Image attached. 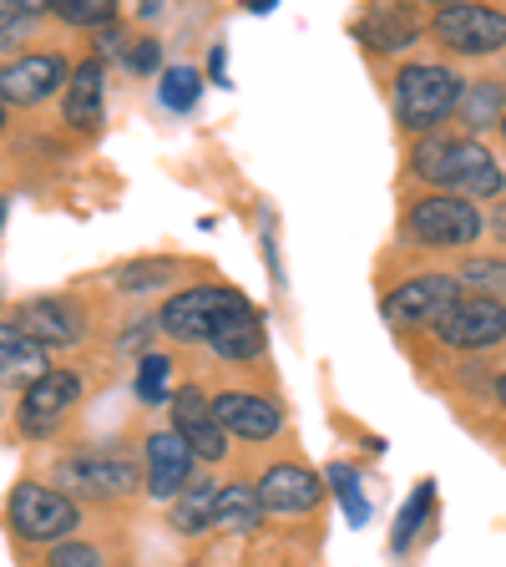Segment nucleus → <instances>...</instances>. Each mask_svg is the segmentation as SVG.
I'll return each instance as SVG.
<instances>
[{"label":"nucleus","mask_w":506,"mask_h":567,"mask_svg":"<svg viewBox=\"0 0 506 567\" xmlns=\"http://www.w3.org/2000/svg\"><path fill=\"white\" fill-rule=\"evenodd\" d=\"M411 173L421 177V183H436V188H446L451 198H496L502 193V167H496V157L486 153L476 137H421L411 147Z\"/></svg>","instance_id":"obj_1"},{"label":"nucleus","mask_w":506,"mask_h":567,"mask_svg":"<svg viewBox=\"0 0 506 567\" xmlns=\"http://www.w3.org/2000/svg\"><path fill=\"white\" fill-rule=\"evenodd\" d=\"M456 96H461V76L446 61H411L395 76V117H401L405 132L431 137V127H441L456 112Z\"/></svg>","instance_id":"obj_2"},{"label":"nucleus","mask_w":506,"mask_h":567,"mask_svg":"<svg viewBox=\"0 0 506 567\" xmlns=\"http://www.w3.org/2000/svg\"><path fill=\"white\" fill-rule=\"evenodd\" d=\"M405 234L425 248H472L482 238V208L451 193H421L405 203Z\"/></svg>","instance_id":"obj_3"},{"label":"nucleus","mask_w":506,"mask_h":567,"mask_svg":"<svg viewBox=\"0 0 506 567\" xmlns=\"http://www.w3.org/2000/svg\"><path fill=\"white\" fill-rule=\"evenodd\" d=\"M56 486L61 496H96V502H117L142 486V466L112 451H82L71 461H56Z\"/></svg>","instance_id":"obj_4"},{"label":"nucleus","mask_w":506,"mask_h":567,"mask_svg":"<svg viewBox=\"0 0 506 567\" xmlns=\"http://www.w3.org/2000/svg\"><path fill=\"white\" fill-rule=\"evenodd\" d=\"M431 35L456 56H492L506 51V16L492 6H441L431 16Z\"/></svg>","instance_id":"obj_5"},{"label":"nucleus","mask_w":506,"mask_h":567,"mask_svg":"<svg viewBox=\"0 0 506 567\" xmlns=\"http://www.w3.org/2000/svg\"><path fill=\"white\" fill-rule=\"evenodd\" d=\"M244 305V295H238L234 284H193V289H183V295H173L163 305V315H157V330L173 334V340L183 344H198L208 340L213 319L224 315V309Z\"/></svg>","instance_id":"obj_6"},{"label":"nucleus","mask_w":506,"mask_h":567,"mask_svg":"<svg viewBox=\"0 0 506 567\" xmlns=\"http://www.w3.org/2000/svg\"><path fill=\"white\" fill-rule=\"evenodd\" d=\"M11 527L25 543H66V532H76V502L41 482H21L11 492Z\"/></svg>","instance_id":"obj_7"},{"label":"nucleus","mask_w":506,"mask_h":567,"mask_svg":"<svg viewBox=\"0 0 506 567\" xmlns=\"http://www.w3.org/2000/svg\"><path fill=\"white\" fill-rule=\"evenodd\" d=\"M456 299H461V284L451 279V274H415V279L395 284L380 309H385L390 324H415V330L431 324V330H436Z\"/></svg>","instance_id":"obj_8"},{"label":"nucleus","mask_w":506,"mask_h":567,"mask_svg":"<svg viewBox=\"0 0 506 567\" xmlns=\"http://www.w3.org/2000/svg\"><path fill=\"white\" fill-rule=\"evenodd\" d=\"M436 334L451 344V350H492V344L506 340V305L502 299H456L451 315L436 324Z\"/></svg>","instance_id":"obj_9"},{"label":"nucleus","mask_w":506,"mask_h":567,"mask_svg":"<svg viewBox=\"0 0 506 567\" xmlns=\"http://www.w3.org/2000/svg\"><path fill=\"white\" fill-rule=\"evenodd\" d=\"M16 334L35 340L41 350H47V344H76V340H86V309L71 295L25 299V305L16 309Z\"/></svg>","instance_id":"obj_10"},{"label":"nucleus","mask_w":506,"mask_h":567,"mask_svg":"<svg viewBox=\"0 0 506 567\" xmlns=\"http://www.w3.org/2000/svg\"><path fill=\"white\" fill-rule=\"evenodd\" d=\"M76 401H82V375L76 370H47L21 395V431L25 436H51Z\"/></svg>","instance_id":"obj_11"},{"label":"nucleus","mask_w":506,"mask_h":567,"mask_svg":"<svg viewBox=\"0 0 506 567\" xmlns=\"http://www.w3.org/2000/svg\"><path fill=\"white\" fill-rule=\"evenodd\" d=\"M173 436L193 451L198 461H224L228 456V436L224 425L213 421V405L198 385H183L173 395Z\"/></svg>","instance_id":"obj_12"},{"label":"nucleus","mask_w":506,"mask_h":567,"mask_svg":"<svg viewBox=\"0 0 506 567\" xmlns=\"http://www.w3.org/2000/svg\"><path fill=\"white\" fill-rule=\"evenodd\" d=\"M208 405H213V421L224 425V436L234 431V436H244V441H273L283 431L279 401L254 395V390H224V395Z\"/></svg>","instance_id":"obj_13"},{"label":"nucleus","mask_w":506,"mask_h":567,"mask_svg":"<svg viewBox=\"0 0 506 567\" xmlns=\"http://www.w3.org/2000/svg\"><path fill=\"white\" fill-rule=\"evenodd\" d=\"M66 76H71V66L61 56H51V51H41V56H16L0 66V102L35 106V102H47Z\"/></svg>","instance_id":"obj_14"},{"label":"nucleus","mask_w":506,"mask_h":567,"mask_svg":"<svg viewBox=\"0 0 506 567\" xmlns=\"http://www.w3.org/2000/svg\"><path fill=\"white\" fill-rule=\"evenodd\" d=\"M259 502L264 512H314L319 496H324V486H319V476L309 472V466H299V461H283V466H269V472L259 476Z\"/></svg>","instance_id":"obj_15"},{"label":"nucleus","mask_w":506,"mask_h":567,"mask_svg":"<svg viewBox=\"0 0 506 567\" xmlns=\"http://www.w3.org/2000/svg\"><path fill=\"white\" fill-rule=\"evenodd\" d=\"M193 466H198V456H193L173 431H153V436H147V492L153 496L173 502V496L193 482Z\"/></svg>","instance_id":"obj_16"},{"label":"nucleus","mask_w":506,"mask_h":567,"mask_svg":"<svg viewBox=\"0 0 506 567\" xmlns=\"http://www.w3.org/2000/svg\"><path fill=\"white\" fill-rule=\"evenodd\" d=\"M61 112H66V127H76V132L102 127V117H106V66L96 56L82 61V66H71Z\"/></svg>","instance_id":"obj_17"},{"label":"nucleus","mask_w":506,"mask_h":567,"mask_svg":"<svg viewBox=\"0 0 506 567\" xmlns=\"http://www.w3.org/2000/svg\"><path fill=\"white\" fill-rule=\"evenodd\" d=\"M208 344H213V354H224V360H259L264 344H269V330H264V319L254 315V305L244 299V305L224 309V315L213 319Z\"/></svg>","instance_id":"obj_18"},{"label":"nucleus","mask_w":506,"mask_h":567,"mask_svg":"<svg viewBox=\"0 0 506 567\" xmlns=\"http://www.w3.org/2000/svg\"><path fill=\"white\" fill-rule=\"evenodd\" d=\"M456 112L461 122L472 132H486V127H502L506 117V82H496V76H486V82H466L456 96Z\"/></svg>","instance_id":"obj_19"},{"label":"nucleus","mask_w":506,"mask_h":567,"mask_svg":"<svg viewBox=\"0 0 506 567\" xmlns=\"http://www.w3.org/2000/svg\"><path fill=\"white\" fill-rule=\"evenodd\" d=\"M354 35H360L370 51H405L415 35H421V25H415L405 11H395V6H390V11L360 16V21H354Z\"/></svg>","instance_id":"obj_20"},{"label":"nucleus","mask_w":506,"mask_h":567,"mask_svg":"<svg viewBox=\"0 0 506 567\" xmlns=\"http://www.w3.org/2000/svg\"><path fill=\"white\" fill-rule=\"evenodd\" d=\"M213 507H218V482H188L173 496V527L183 537H203L213 527Z\"/></svg>","instance_id":"obj_21"},{"label":"nucleus","mask_w":506,"mask_h":567,"mask_svg":"<svg viewBox=\"0 0 506 567\" xmlns=\"http://www.w3.org/2000/svg\"><path fill=\"white\" fill-rule=\"evenodd\" d=\"M264 522V502L254 486L234 482V486H218V507H213V527L224 532H254Z\"/></svg>","instance_id":"obj_22"},{"label":"nucleus","mask_w":506,"mask_h":567,"mask_svg":"<svg viewBox=\"0 0 506 567\" xmlns=\"http://www.w3.org/2000/svg\"><path fill=\"white\" fill-rule=\"evenodd\" d=\"M47 350L35 340H25V334H11V340H0V380H25V385H35V380L47 375Z\"/></svg>","instance_id":"obj_23"},{"label":"nucleus","mask_w":506,"mask_h":567,"mask_svg":"<svg viewBox=\"0 0 506 567\" xmlns=\"http://www.w3.org/2000/svg\"><path fill=\"white\" fill-rule=\"evenodd\" d=\"M177 264L173 259H137V264H122L117 269V289L122 295H153V289H167L177 279Z\"/></svg>","instance_id":"obj_24"},{"label":"nucleus","mask_w":506,"mask_h":567,"mask_svg":"<svg viewBox=\"0 0 506 567\" xmlns=\"http://www.w3.org/2000/svg\"><path fill=\"white\" fill-rule=\"evenodd\" d=\"M47 11L66 25H82V31H106V25L117 21V6H112V0H51Z\"/></svg>","instance_id":"obj_25"},{"label":"nucleus","mask_w":506,"mask_h":567,"mask_svg":"<svg viewBox=\"0 0 506 567\" xmlns=\"http://www.w3.org/2000/svg\"><path fill=\"white\" fill-rule=\"evenodd\" d=\"M431 507H436V482H421V486H415V496L405 502L401 522H395V537H390V547H395V553H405V547L421 537V527H425V517H431Z\"/></svg>","instance_id":"obj_26"},{"label":"nucleus","mask_w":506,"mask_h":567,"mask_svg":"<svg viewBox=\"0 0 506 567\" xmlns=\"http://www.w3.org/2000/svg\"><path fill=\"white\" fill-rule=\"evenodd\" d=\"M157 96H163L167 112H188V106H198V96H203V71H198V66H167V71H163V86H157Z\"/></svg>","instance_id":"obj_27"},{"label":"nucleus","mask_w":506,"mask_h":567,"mask_svg":"<svg viewBox=\"0 0 506 567\" xmlns=\"http://www.w3.org/2000/svg\"><path fill=\"white\" fill-rule=\"evenodd\" d=\"M167 380H173V360H167V354H142V365H137L142 405H163L167 401Z\"/></svg>","instance_id":"obj_28"},{"label":"nucleus","mask_w":506,"mask_h":567,"mask_svg":"<svg viewBox=\"0 0 506 567\" xmlns=\"http://www.w3.org/2000/svg\"><path fill=\"white\" fill-rule=\"evenodd\" d=\"M41 16H47V6H41V0H21V6H16V0H0V47L21 41V35L31 31Z\"/></svg>","instance_id":"obj_29"},{"label":"nucleus","mask_w":506,"mask_h":567,"mask_svg":"<svg viewBox=\"0 0 506 567\" xmlns=\"http://www.w3.org/2000/svg\"><path fill=\"white\" fill-rule=\"evenodd\" d=\"M330 486H334V496L344 502V512H350L354 527H365V522H370V502L360 496V476H354V466L334 461V466H330Z\"/></svg>","instance_id":"obj_30"},{"label":"nucleus","mask_w":506,"mask_h":567,"mask_svg":"<svg viewBox=\"0 0 506 567\" xmlns=\"http://www.w3.org/2000/svg\"><path fill=\"white\" fill-rule=\"evenodd\" d=\"M456 284L466 289H486V299L506 295V259H466L456 274Z\"/></svg>","instance_id":"obj_31"},{"label":"nucleus","mask_w":506,"mask_h":567,"mask_svg":"<svg viewBox=\"0 0 506 567\" xmlns=\"http://www.w3.org/2000/svg\"><path fill=\"white\" fill-rule=\"evenodd\" d=\"M47 567H106V557H102V547H92V543H56Z\"/></svg>","instance_id":"obj_32"},{"label":"nucleus","mask_w":506,"mask_h":567,"mask_svg":"<svg viewBox=\"0 0 506 567\" xmlns=\"http://www.w3.org/2000/svg\"><path fill=\"white\" fill-rule=\"evenodd\" d=\"M163 66V41H132V51H127V71H137V76H153V71Z\"/></svg>","instance_id":"obj_33"},{"label":"nucleus","mask_w":506,"mask_h":567,"mask_svg":"<svg viewBox=\"0 0 506 567\" xmlns=\"http://www.w3.org/2000/svg\"><path fill=\"white\" fill-rule=\"evenodd\" d=\"M96 51H102V56H127L132 41L117 31V21H112V25H106V35H96ZM102 56H96V61H102Z\"/></svg>","instance_id":"obj_34"},{"label":"nucleus","mask_w":506,"mask_h":567,"mask_svg":"<svg viewBox=\"0 0 506 567\" xmlns=\"http://www.w3.org/2000/svg\"><path fill=\"white\" fill-rule=\"evenodd\" d=\"M482 228H492V234H496V244L506 248V198L492 208V218H482Z\"/></svg>","instance_id":"obj_35"},{"label":"nucleus","mask_w":506,"mask_h":567,"mask_svg":"<svg viewBox=\"0 0 506 567\" xmlns=\"http://www.w3.org/2000/svg\"><path fill=\"white\" fill-rule=\"evenodd\" d=\"M208 71H213V76H218V82L228 86V51H224V47H213V56H208Z\"/></svg>","instance_id":"obj_36"},{"label":"nucleus","mask_w":506,"mask_h":567,"mask_svg":"<svg viewBox=\"0 0 506 567\" xmlns=\"http://www.w3.org/2000/svg\"><path fill=\"white\" fill-rule=\"evenodd\" d=\"M147 334H153V319H142V324H132V334L122 340V350H137V344H147Z\"/></svg>","instance_id":"obj_37"},{"label":"nucleus","mask_w":506,"mask_h":567,"mask_svg":"<svg viewBox=\"0 0 506 567\" xmlns=\"http://www.w3.org/2000/svg\"><path fill=\"white\" fill-rule=\"evenodd\" d=\"M496 401H502V411H506V375L496 380Z\"/></svg>","instance_id":"obj_38"},{"label":"nucleus","mask_w":506,"mask_h":567,"mask_svg":"<svg viewBox=\"0 0 506 567\" xmlns=\"http://www.w3.org/2000/svg\"><path fill=\"white\" fill-rule=\"evenodd\" d=\"M0 224H6V198H0Z\"/></svg>","instance_id":"obj_39"},{"label":"nucleus","mask_w":506,"mask_h":567,"mask_svg":"<svg viewBox=\"0 0 506 567\" xmlns=\"http://www.w3.org/2000/svg\"><path fill=\"white\" fill-rule=\"evenodd\" d=\"M0 127H6V102H0Z\"/></svg>","instance_id":"obj_40"},{"label":"nucleus","mask_w":506,"mask_h":567,"mask_svg":"<svg viewBox=\"0 0 506 567\" xmlns=\"http://www.w3.org/2000/svg\"><path fill=\"white\" fill-rule=\"evenodd\" d=\"M502 137H506V117H502Z\"/></svg>","instance_id":"obj_41"}]
</instances>
